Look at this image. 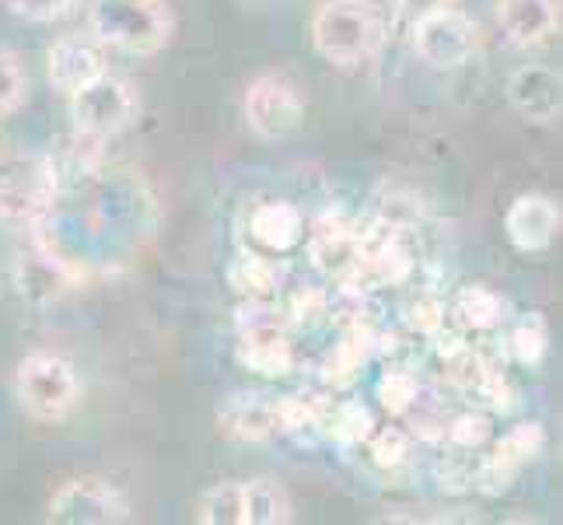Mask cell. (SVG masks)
Masks as SVG:
<instances>
[{
  "instance_id": "d4e9b609",
  "label": "cell",
  "mask_w": 563,
  "mask_h": 525,
  "mask_svg": "<svg viewBox=\"0 0 563 525\" xmlns=\"http://www.w3.org/2000/svg\"><path fill=\"white\" fill-rule=\"evenodd\" d=\"M197 522L203 525H245V480L218 483L200 497Z\"/></svg>"
},
{
  "instance_id": "8992f818",
  "label": "cell",
  "mask_w": 563,
  "mask_h": 525,
  "mask_svg": "<svg viewBox=\"0 0 563 525\" xmlns=\"http://www.w3.org/2000/svg\"><path fill=\"white\" fill-rule=\"evenodd\" d=\"M137 91H133L123 77H112L109 70L81 91L70 95V120L74 130L95 133V138H112V133L126 130L137 120Z\"/></svg>"
},
{
  "instance_id": "ac0fdd59",
  "label": "cell",
  "mask_w": 563,
  "mask_h": 525,
  "mask_svg": "<svg viewBox=\"0 0 563 525\" xmlns=\"http://www.w3.org/2000/svg\"><path fill=\"white\" fill-rule=\"evenodd\" d=\"M77 281V274L53 256L49 249H32V252H22L14 263V284L18 291L29 298V302H53L60 298L64 291Z\"/></svg>"
},
{
  "instance_id": "5bb4252c",
  "label": "cell",
  "mask_w": 563,
  "mask_h": 525,
  "mask_svg": "<svg viewBox=\"0 0 563 525\" xmlns=\"http://www.w3.org/2000/svg\"><path fill=\"white\" fill-rule=\"evenodd\" d=\"M46 70H49V85L70 99L74 91L88 88L95 77H102L109 67H106V53L99 39L91 43V39L67 35L60 43H53Z\"/></svg>"
},
{
  "instance_id": "f546056e",
  "label": "cell",
  "mask_w": 563,
  "mask_h": 525,
  "mask_svg": "<svg viewBox=\"0 0 563 525\" xmlns=\"http://www.w3.org/2000/svg\"><path fill=\"white\" fill-rule=\"evenodd\" d=\"M29 95V74L14 53L0 50V120L25 106Z\"/></svg>"
},
{
  "instance_id": "9a60e30c",
  "label": "cell",
  "mask_w": 563,
  "mask_h": 525,
  "mask_svg": "<svg viewBox=\"0 0 563 525\" xmlns=\"http://www.w3.org/2000/svg\"><path fill=\"white\" fill-rule=\"evenodd\" d=\"M102 144L106 141L95 138V133L74 130L46 154V162L53 168V179H56V193H60V189H81V186H91L95 179H99L102 162H106Z\"/></svg>"
},
{
  "instance_id": "4fadbf2b",
  "label": "cell",
  "mask_w": 563,
  "mask_h": 525,
  "mask_svg": "<svg viewBox=\"0 0 563 525\" xmlns=\"http://www.w3.org/2000/svg\"><path fill=\"white\" fill-rule=\"evenodd\" d=\"M235 358L242 368L263 379H284L298 368V350L290 343V326H256L239 329Z\"/></svg>"
},
{
  "instance_id": "8fae6325",
  "label": "cell",
  "mask_w": 563,
  "mask_h": 525,
  "mask_svg": "<svg viewBox=\"0 0 563 525\" xmlns=\"http://www.w3.org/2000/svg\"><path fill=\"white\" fill-rule=\"evenodd\" d=\"M504 236L518 252H547L560 236V204L547 193H521L504 214Z\"/></svg>"
},
{
  "instance_id": "277c9868",
  "label": "cell",
  "mask_w": 563,
  "mask_h": 525,
  "mask_svg": "<svg viewBox=\"0 0 563 525\" xmlns=\"http://www.w3.org/2000/svg\"><path fill=\"white\" fill-rule=\"evenodd\" d=\"M56 200L46 154H0V221H38Z\"/></svg>"
},
{
  "instance_id": "603a6c76",
  "label": "cell",
  "mask_w": 563,
  "mask_h": 525,
  "mask_svg": "<svg viewBox=\"0 0 563 525\" xmlns=\"http://www.w3.org/2000/svg\"><path fill=\"white\" fill-rule=\"evenodd\" d=\"M375 431V414L361 400H340L329 403L322 420V438H329L340 449H357Z\"/></svg>"
},
{
  "instance_id": "7a4b0ae2",
  "label": "cell",
  "mask_w": 563,
  "mask_h": 525,
  "mask_svg": "<svg viewBox=\"0 0 563 525\" xmlns=\"http://www.w3.org/2000/svg\"><path fill=\"white\" fill-rule=\"evenodd\" d=\"M88 25L102 46L151 56L172 43L176 18L168 0H91Z\"/></svg>"
},
{
  "instance_id": "e0dca14e",
  "label": "cell",
  "mask_w": 563,
  "mask_h": 525,
  "mask_svg": "<svg viewBox=\"0 0 563 525\" xmlns=\"http://www.w3.org/2000/svg\"><path fill=\"white\" fill-rule=\"evenodd\" d=\"M375 354H378V329L372 322L340 329V343H333V350H329L322 361V382L329 389L354 385Z\"/></svg>"
},
{
  "instance_id": "83f0119b",
  "label": "cell",
  "mask_w": 563,
  "mask_h": 525,
  "mask_svg": "<svg viewBox=\"0 0 563 525\" xmlns=\"http://www.w3.org/2000/svg\"><path fill=\"white\" fill-rule=\"evenodd\" d=\"M378 393V403L388 417H406L410 414V406L417 403L420 396V379L413 372H402V368H393V372H385L375 385Z\"/></svg>"
},
{
  "instance_id": "f1b7e54d",
  "label": "cell",
  "mask_w": 563,
  "mask_h": 525,
  "mask_svg": "<svg viewBox=\"0 0 563 525\" xmlns=\"http://www.w3.org/2000/svg\"><path fill=\"white\" fill-rule=\"evenodd\" d=\"M402 322H406V329H410L417 340H431L438 329L449 322V305L427 291V295H417V302L406 305Z\"/></svg>"
},
{
  "instance_id": "6da1fadb",
  "label": "cell",
  "mask_w": 563,
  "mask_h": 525,
  "mask_svg": "<svg viewBox=\"0 0 563 525\" xmlns=\"http://www.w3.org/2000/svg\"><path fill=\"white\" fill-rule=\"evenodd\" d=\"M312 43L333 67H361L385 43V14L375 0H325L312 18Z\"/></svg>"
},
{
  "instance_id": "cb8c5ba5",
  "label": "cell",
  "mask_w": 563,
  "mask_h": 525,
  "mask_svg": "<svg viewBox=\"0 0 563 525\" xmlns=\"http://www.w3.org/2000/svg\"><path fill=\"white\" fill-rule=\"evenodd\" d=\"M494 438V420L487 411H476V406H470V411H462L455 417H444V427H441V445H449L452 452H479L483 445H487Z\"/></svg>"
},
{
  "instance_id": "1f68e13d",
  "label": "cell",
  "mask_w": 563,
  "mask_h": 525,
  "mask_svg": "<svg viewBox=\"0 0 563 525\" xmlns=\"http://www.w3.org/2000/svg\"><path fill=\"white\" fill-rule=\"evenodd\" d=\"M4 4L14 18H25V22H56L74 8V0H4Z\"/></svg>"
},
{
  "instance_id": "d6986e66",
  "label": "cell",
  "mask_w": 563,
  "mask_h": 525,
  "mask_svg": "<svg viewBox=\"0 0 563 525\" xmlns=\"http://www.w3.org/2000/svg\"><path fill=\"white\" fill-rule=\"evenodd\" d=\"M218 424L228 438L239 441H269L280 435V420H277V400L266 396H231L221 411Z\"/></svg>"
},
{
  "instance_id": "9c48e42d",
  "label": "cell",
  "mask_w": 563,
  "mask_h": 525,
  "mask_svg": "<svg viewBox=\"0 0 563 525\" xmlns=\"http://www.w3.org/2000/svg\"><path fill=\"white\" fill-rule=\"evenodd\" d=\"M305 210L290 200H256L252 207H245V225L242 236L249 239L252 252H263V256H290L301 242H305Z\"/></svg>"
},
{
  "instance_id": "ffe728a7",
  "label": "cell",
  "mask_w": 563,
  "mask_h": 525,
  "mask_svg": "<svg viewBox=\"0 0 563 525\" xmlns=\"http://www.w3.org/2000/svg\"><path fill=\"white\" fill-rule=\"evenodd\" d=\"M504 319H508V305L487 284L462 287L449 305V322H455L462 333H494Z\"/></svg>"
},
{
  "instance_id": "7c38bea8",
  "label": "cell",
  "mask_w": 563,
  "mask_h": 525,
  "mask_svg": "<svg viewBox=\"0 0 563 525\" xmlns=\"http://www.w3.org/2000/svg\"><path fill=\"white\" fill-rule=\"evenodd\" d=\"M508 102L511 109L536 127H550L563 112V81L560 74L547 64H526L511 74L508 81Z\"/></svg>"
},
{
  "instance_id": "52a82bcc",
  "label": "cell",
  "mask_w": 563,
  "mask_h": 525,
  "mask_svg": "<svg viewBox=\"0 0 563 525\" xmlns=\"http://www.w3.org/2000/svg\"><path fill=\"white\" fill-rule=\"evenodd\" d=\"M245 120L263 141H284L305 123V102L284 74H260L245 91Z\"/></svg>"
},
{
  "instance_id": "2e32d148",
  "label": "cell",
  "mask_w": 563,
  "mask_h": 525,
  "mask_svg": "<svg viewBox=\"0 0 563 525\" xmlns=\"http://www.w3.org/2000/svg\"><path fill=\"white\" fill-rule=\"evenodd\" d=\"M497 25L511 46H539L560 29V0H497Z\"/></svg>"
},
{
  "instance_id": "d6a6232c",
  "label": "cell",
  "mask_w": 563,
  "mask_h": 525,
  "mask_svg": "<svg viewBox=\"0 0 563 525\" xmlns=\"http://www.w3.org/2000/svg\"><path fill=\"white\" fill-rule=\"evenodd\" d=\"M444 4H452V0H396V11L406 18V22H417L420 14L444 8Z\"/></svg>"
},
{
  "instance_id": "30bf717a",
  "label": "cell",
  "mask_w": 563,
  "mask_h": 525,
  "mask_svg": "<svg viewBox=\"0 0 563 525\" xmlns=\"http://www.w3.org/2000/svg\"><path fill=\"white\" fill-rule=\"evenodd\" d=\"M357 236L361 221L343 218V214H322L316 225H308L301 245L316 270L333 281H343L357 260Z\"/></svg>"
},
{
  "instance_id": "4dcf8cb0",
  "label": "cell",
  "mask_w": 563,
  "mask_h": 525,
  "mask_svg": "<svg viewBox=\"0 0 563 525\" xmlns=\"http://www.w3.org/2000/svg\"><path fill=\"white\" fill-rule=\"evenodd\" d=\"M287 319H290V326H305V329L325 322V291L322 287L298 291L287 305Z\"/></svg>"
},
{
  "instance_id": "484cf974",
  "label": "cell",
  "mask_w": 563,
  "mask_h": 525,
  "mask_svg": "<svg viewBox=\"0 0 563 525\" xmlns=\"http://www.w3.org/2000/svg\"><path fill=\"white\" fill-rule=\"evenodd\" d=\"M547 350H550V329H547V319H542L539 313H529L508 333V354L518 364L536 368L542 358H547Z\"/></svg>"
},
{
  "instance_id": "7402d4cb",
  "label": "cell",
  "mask_w": 563,
  "mask_h": 525,
  "mask_svg": "<svg viewBox=\"0 0 563 525\" xmlns=\"http://www.w3.org/2000/svg\"><path fill=\"white\" fill-rule=\"evenodd\" d=\"M290 518H295V501L280 480H245V525H287Z\"/></svg>"
},
{
  "instance_id": "3957f363",
  "label": "cell",
  "mask_w": 563,
  "mask_h": 525,
  "mask_svg": "<svg viewBox=\"0 0 563 525\" xmlns=\"http://www.w3.org/2000/svg\"><path fill=\"white\" fill-rule=\"evenodd\" d=\"M14 393L25 414L35 420H64L81 403V379L67 358L49 354V350H32L18 364Z\"/></svg>"
},
{
  "instance_id": "5b68a950",
  "label": "cell",
  "mask_w": 563,
  "mask_h": 525,
  "mask_svg": "<svg viewBox=\"0 0 563 525\" xmlns=\"http://www.w3.org/2000/svg\"><path fill=\"white\" fill-rule=\"evenodd\" d=\"M410 35H413V50L423 64L452 70L462 67L476 50V22L465 11L444 4L420 14L417 22H410Z\"/></svg>"
},
{
  "instance_id": "4316f807",
  "label": "cell",
  "mask_w": 563,
  "mask_h": 525,
  "mask_svg": "<svg viewBox=\"0 0 563 525\" xmlns=\"http://www.w3.org/2000/svg\"><path fill=\"white\" fill-rule=\"evenodd\" d=\"M367 456L378 466V470H399V466L410 459V449H413V435H406L402 427L388 424V427H378L367 435Z\"/></svg>"
},
{
  "instance_id": "ba28073f",
  "label": "cell",
  "mask_w": 563,
  "mask_h": 525,
  "mask_svg": "<svg viewBox=\"0 0 563 525\" xmlns=\"http://www.w3.org/2000/svg\"><path fill=\"white\" fill-rule=\"evenodd\" d=\"M126 518H130V501L112 483L95 477L64 483L46 508V522L56 525H115Z\"/></svg>"
},
{
  "instance_id": "44dd1931",
  "label": "cell",
  "mask_w": 563,
  "mask_h": 525,
  "mask_svg": "<svg viewBox=\"0 0 563 525\" xmlns=\"http://www.w3.org/2000/svg\"><path fill=\"white\" fill-rule=\"evenodd\" d=\"M228 284L242 298H277L280 291V260L263 256V252L242 249L228 263Z\"/></svg>"
}]
</instances>
